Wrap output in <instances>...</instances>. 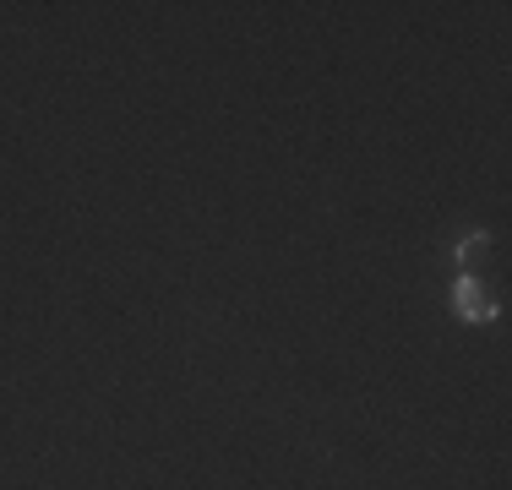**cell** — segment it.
Here are the masks:
<instances>
[{"label": "cell", "mask_w": 512, "mask_h": 490, "mask_svg": "<svg viewBox=\"0 0 512 490\" xmlns=\"http://www.w3.org/2000/svg\"><path fill=\"white\" fill-rule=\"evenodd\" d=\"M453 305H458V316H463V322H491V316H496V305H491V294H485L480 278H458Z\"/></svg>", "instance_id": "6da1fadb"}, {"label": "cell", "mask_w": 512, "mask_h": 490, "mask_svg": "<svg viewBox=\"0 0 512 490\" xmlns=\"http://www.w3.org/2000/svg\"><path fill=\"white\" fill-rule=\"evenodd\" d=\"M485 251H491V235H469L458 245V278H480L474 267L485 262Z\"/></svg>", "instance_id": "7a4b0ae2"}]
</instances>
